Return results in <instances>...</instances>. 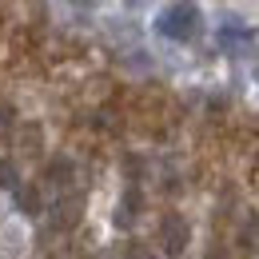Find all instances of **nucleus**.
I'll return each mask as SVG.
<instances>
[{
  "instance_id": "obj_1",
  "label": "nucleus",
  "mask_w": 259,
  "mask_h": 259,
  "mask_svg": "<svg viewBox=\"0 0 259 259\" xmlns=\"http://www.w3.org/2000/svg\"><path fill=\"white\" fill-rule=\"evenodd\" d=\"M156 28L167 40H192L195 28H199V8L195 4H167L156 20Z\"/></svg>"
},
{
  "instance_id": "obj_3",
  "label": "nucleus",
  "mask_w": 259,
  "mask_h": 259,
  "mask_svg": "<svg viewBox=\"0 0 259 259\" xmlns=\"http://www.w3.org/2000/svg\"><path fill=\"white\" fill-rule=\"evenodd\" d=\"M140 207H144V195L136 192V188H132V192H124V199H120V211H116V224H120V227H132V220L140 215Z\"/></svg>"
},
{
  "instance_id": "obj_8",
  "label": "nucleus",
  "mask_w": 259,
  "mask_h": 259,
  "mask_svg": "<svg viewBox=\"0 0 259 259\" xmlns=\"http://www.w3.org/2000/svg\"><path fill=\"white\" fill-rule=\"evenodd\" d=\"M132 259H152V255H148L144 247H136V251H132Z\"/></svg>"
},
{
  "instance_id": "obj_4",
  "label": "nucleus",
  "mask_w": 259,
  "mask_h": 259,
  "mask_svg": "<svg viewBox=\"0 0 259 259\" xmlns=\"http://www.w3.org/2000/svg\"><path fill=\"white\" fill-rule=\"evenodd\" d=\"M76 207H80V199H64V203H60V207H56V211H60V215H56V224H60V227H68V224H76V215H80V211H76Z\"/></svg>"
},
{
  "instance_id": "obj_6",
  "label": "nucleus",
  "mask_w": 259,
  "mask_h": 259,
  "mask_svg": "<svg viewBox=\"0 0 259 259\" xmlns=\"http://www.w3.org/2000/svg\"><path fill=\"white\" fill-rule=\"evenodd\" d=\"M12 184H16V167L8 160H0V188H12Z\"/></svg>"
},
{
  "instance_id": "obj_5",
  "label": "nucleus",
  "mask_w": 259,
  "mask_h": 259,
  "mask_svg": "<svg viewBox=\"0 0 259 259\" xmlns=\"http://www.w3.org/2000/svg\"><path fill=\"white\" fill-rule=\"evenodd\" d=\"M16 199H20V207H24L28 215H36V211H40V195H36V188H20V192H16Z\"/></svg>"
},
{
  "instance_id": "obj_9",
  "label": "nucleus",
  "mask_w": 259,
  "mask_h": 259,
  "mask_svg": "<svg viewBox=\"0 0 259 259\" xmlns=\"http://www.w3.org/2000/svg\"><path fill=\"white\" fill-rule=\"evenodd\" d=\"M255 80H259V68H255Z\"/></svg>"
},
{
  "instance_id": "obj_7",
  "label": "nucleus",
  "mask_w": 259,
  "mask_h": 259,
  "mask_svg": "<svg viewBox=\"0 0 259 259\" xmlns=\"http://www.w3.org/2000/svg\"><path fill=\"white\" fill-rule=\"evenodd\" d=\"M48 176H52V184H64V176H68V163L60 160V163H52L48 167Z\"/></svg>"
},
{
  "instance_id": "obj_2",
  "label": "nucleus",
  "mask_w": 259,
  "mask_h": 259,
  "mask_svg": "<svg viewBox=\"0 0 259 259\" xmlns=\"http://www.w3.org/2000/svg\"><path fill=\"white\" fill-rule=\"evenodd\" d=\"M160 243H163L167 255H184V247H188V224H184V215H163Z\"/></svg>"
}]
</instances>
